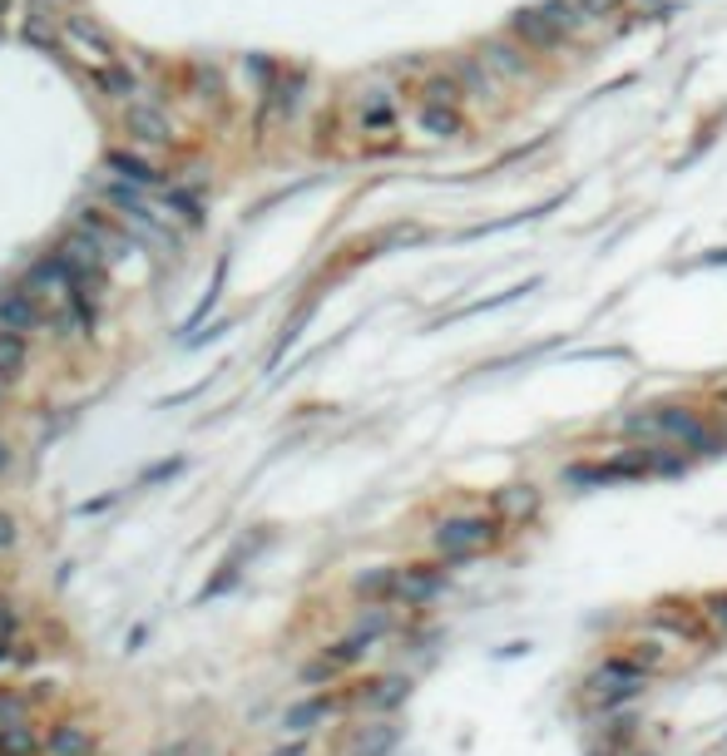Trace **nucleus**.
Instances as JSON below:
<instances>
[{
	"mask_svg": "<svg viewBox=\"0 0 727 756\" xmlns=\"http://www.w3.org/2000/svg\"><path fill=\"white\" fill-rule=\"evenodd\" d=\"M500 524H505L500 515H456V519H440L436 534H430V544H436L446 558H470V554H480V549L495 544Z\"/></svg>",
	"mask_w": 727,
	"mask_h": 756,
	"instance_id": "1",
	"label": "nucleus"
},
{
	"mask_svg": "<svg viewBox=\"0 0 727 756\" xmlns=\"http://www.w3.org/2000/svg\"><path fill=\"white\" fill-rule=\"evenodd\" d=\"M628 436H663V440H683L693 450H713V436L707 426L683 406H663V410H644V416H628L624 420Z\"/></svg>",
	"mask_w": 727,
	"mask_h": 756,
	"instance_id": "2",
	"label": "nucleus"
},
{
	"mask_svg": "<svg viewBox=\"0 0 727 756\" xmlns=\"http://www.w3.org/2000/svg\"><path fill=\"white\" fill-rule=\"evenodd\" d=\"M60 41L85 70H104V65H120L114 60V41L90 21V15H65L60 21Z\"/></svg>",
	"mask_w": 727,
	"mask_h": 756,
	"instance_id": "3",
	"label": "nucleus"
},
{
	"mask_svg": "<svg viewBox=\"0 0 727 756\" xmlns=\"http://www.w3.org/2000/svg\"><path fill=\"white\" fill-rule=\"evenodd\" d=\"M644 682H648V673H644L638 657H608L604 667H594L589 692H594L604 707H614V702H628V697L644 692Z\"/></svg>",
	"mask_w": 727,
	"mask_h": 756,
	"instance_id": "4",
	"label": "nucleus"
},
{
	"mask_svg": "<svg viewBox=\"0 0 727 756\" xmlns=\"http://www.w3.org/2000/svg\"><path fill=\"white\" fill-rule=\"evenodd\" d=\"M480 60L490 65V75H495L500 84H525V80H535V55H529L510 31H505V35H490V41H480Z\"/></svg>",
	"mask_w": 727,
	"mask_h": 756,
	"instance_id": "5",
	"label": "nucleus"
},
{
	"mask_svg": "<svg viewBox=\"0 0 727 756\" xmlns=\"http://www.w3.org/2000/svg\"><path fill=\"white\" fill-rule=\"evenodd\" d=\"M505 31L515 35V41L525 45L529 55H555V50H564V45H569V35H559L555 25H549V15L539 11V5H519V11L510 15Z\"/></svg>",
	"mask_w": 727,
	"mask_h": 756,
	"instance_id": "6",
	"label": "nucleus"
},
{
	"mask_svg": "<svg viewBox=\"0 0 727 756\" xmlns=\"http://www.w3.org/2000/svg\"><path fill=\"white\" fill-rule=\"evenodd\" d=\"M31 292L35 297H51V302H75L80 297V282L65 268V258H45L31 268Z\"/></svg>",
	"mask_w": 727,
	"mask_h": 756,
	"instance_id": "7",
	"label": "nucleus"
},
{
	"mask_svg": "<svg viewBox=\"0 0 727 756\" xmlns=\"http://www.w3.org/2000/svg\"><path fill=\"white\" fill-rule=\"evenodd\" d=\"M450 70H456L466 100H476V104H495L500 100V80L490 75V65L480 60V55H456V60H450Z\"/></svg>",
	"mask_w": 727,
	"mask_h": 756,
	"instance_id": "8",
	"label": "nucleus"
},
{
	"mask_svg": "<svg viewBox=\"0 0 727 756\" xmlns=\"http://www.w3.org/2000/svg\"><path fill=\"white\" fill-rule=\"evenodd\" d=\"M60 258H65V268H70V272H75V282H80V287H85V282H90V278H94V272H100V262H104V258H110V252H104V248H100V242H94V238H90V233H80V228H75V233H70V238H65Z\"/></svg>",
	"mask_w": 727,
	"mask_h": 756,
	"instance_id": "9",
	"label": "nucleus"
},
{
	"mask_svg": "<svg viewBox=\"0 0 727 756\" xmlns=\"http://www.w3.org/2000/svg\"><path fill=\"white\" fill-rule=\"evenodd\" d=\"M416 129L426 134V139H460V134H466V110H460V104H421Z\"/></svg>",
	"mask_w": 727,
	"mask_h": 756,
	"instance_id": "10",
	"label": "nucleus"
},
{
	"mask_svg": "<svg viewBox=\"0 0 727 756\" xmlns=\"http://www.w3.org/2000/svg\"><path fill=\"white\" fill-rule=\"evenodd\" d=\"M41 321H45V312H41V297H35L31 287H25V292H5V297H0V327L35 331Z\"/></svg>",
	"mask_w": 727,
	"mask_h": 756,
	"instance_id": "11",
	"label": "nucleus"
},
{
	"mask_svg": "<svg viewBox=\"0 0 727 756\" xmlns=\"http://www.w3.org/2000/svg\"><path fill=\"white\" fill-rule=\"evenodd\" d=\"M124 124H130V139L139 144V149H169L174 144V129H169V120H164L159 110H144L139 104V110H130V120Z\"/></svg>",
	"mask_w": 727,
	"mask_h": 756,
	"instance_id": "12",
	"label": "nucleus"
},
{
	"mask_svg": "<svg viewBox=\"0 0 727 756\" xmlns=\"http://www.w3.org/2000/svg\"><path fill=\"white\" fill-rule=\"evenodd\" d=\"M357 124H361V134H391L396 129V100H391V90H367L361 94Z\"/></svg>",
	"mask_w": 727,
	"mask_h": 756,
	"instance_id": "13",
	"label": "nucleus"
},
{
	"mask_svg": "<svg viewBox=\"0 0 727 756\" xmlns=\"http://www.w3.org/2000/svg\"><path fill=\"white\" fill-rule=\"evenodd\" d=\"M495 515L505 524H525V519L539 515V489L535 485H505L495 489Z\"/></svg>",
	"mask_w": 727,
	"mask_h": 756,
	"instance_id": "14",
	"label": "nucleus"
},
{
	"mask_svg": "<svg viewBox=\"0 0 727 756\" xmlns=\"http://www.w3.org/2000/svg\"><path fill=\"white\" fill-rule=\"evenodd\" d=\"M104 169L120 173V179H124V183H134V189H164V173L154 169L149 159H139V154L114 149V154H104Z\"/></svg>",
	"mask_w": 727,
	"mask_h": 756,
	"instance_id": "15",
	"label": "nucleus"
},
{
	"mask_svg": "<svg viewBox=\"0 0 727 756\" xmlns=\"http://www.w3.org/2000/svg\"><path fill=\"white\" fill-rule=\"evenodd\" d=\"M396 742H401L396 722H371V726H357V736L347 742V756H391Z\"/></svg>",
	"mask_w": 727,
	"mask_h": 756,
	"instance_id": "16",
	"label": "nucleus"
},
{
	"mask_svg": "<svg viewBox=\"0 0 727 756\" xmlns=\"http://www.w3.org/2000/svg\"><path fill=\"white\" fill-rule=\"evenodd\" d=\"M45 756H94V732L80 722H60L45 736Z\"/></svg>",
	"mask_w": 727,
	"mask_h": 756,
	"instance_id": "17",
	"label": "nucleus"
},
{
	"mask_svg": "<svg viewBox=\"0 0 727 756\" xmlns=\"http://www.w3.org/2000/svg\"><path fill=\"white\" fill-rule=\"evenodd\" d=\"M440 584H446V574L440 568H401L396 574V598H406V603H426V598L440 594Z\"/></svg>",
	"mask_w": 727,
	"mask_h": 756,
	"instance_id": "18",
	"label": "nucleus"
},
{
	"mask_svg": "<svg viewBox=\"0 0 727 756\" xmlns=\"http://www.w3.org/2000/svg\"><path fill=\"white\" fill-rule=\"evenodd\" d=\"M25 361H31V347H25V331L0 327V381L11 386V381L25 371Z\"/></svg>",
	"mask_w": 727,
	"mask_h": 756,
	"instance_id": "19",
	"label": "nucleus"
},
{
	"mask_svg": "<svg viewBox=\"0 0 727 756\" xmlns=\"http://www.w3.org/2000/svg\"><path fill=\"white\" fill-rule=\"evenodd\" d=\"M94 90H100L104 100L124 104V100H134V94H139V80H134L124 65H104V70H94Z\"/></svg>",
	"mask_w": 727,
	"mask_h": 756,
	"instance_id": "20",
	"label": "nucleus"
},
{
	"mask_svg": "<svg viewBox=\"0 0 727 756\" xmlns=\"http://www.w3.org/2000/svg\"><path fill=\"white\" fill-rule=\"evenodd\" d=\"M45 742L35 736L31 722H5L0 726V756H41Z\"/></svg>",
	"mask_w": 727,
	"mask_h": 756,
	"instance_id": "21",
	"label": "nucleus"
},
{
	"mask_svg": "<svg viewBox=\"0 0 727 756\" xmlns=\"http://www.w3.org/2000/svg\"><path fill=\"white\" fill-rule=\"evenodd\" d=\"M416 94H421V104H466V90H460L456 70H436V75H426Z\"/></svg>",
	"mask_w": 727,
	"mask_h": 756,
	"instance_id": "22",
	"label": "nucleus"
},
{
	"mask_svg": "<svg viewBox=\"0 0 727 756\" xmlns=\"http://www.w3.org/2000/svg\"><path fill=\"white\" fill-rule=\"evenodd\" d=\"M539 11H545L549 25H555L559 35H569V41H574V35L589 25V15L579 11V0H539Z\"/></svg>",
	"mask_w": 727,
	"mask_h": 756,
	"instance_id": "23",
	"label": "nucleus"
},
{
	"mask_svg": "<svg viewBox=\"0 0 727 756\" xmlns=\"http://www.w3.org/2000/svg\"><path fill=\"white\" fill-rule=\"evenodd\" d=\"M411 692L406 677H377V682H367V692H361V702L377 707V712H391V707H401Z\"/></svg>",
	"mask_w": 727,
	"mask_h": 756,
	"instance_id": "24",
	"label": "nucleus"
},
{
	"mask_svg": "<svg viewBox=\"0 0 727 756\" xmlns=\"http://www.w3.org/2000/svg\"><path fill=\"white\" fill-rule=\"evenodd\" d=\"M332 707H337L332 697H312V702H298L288 716H282V726H288V732H307V726H317L322 716L332 712Z\"/></svg>",
	"mask_w": 727,
	"mask_h": 756,
	"instance_id": "25",
	"label": "nucleus"
},
{
	"mask_svg": "<svg viewBox=\"0 0 727 756\" xmlns=\"http://www.w3.org/2000/svg\"><path fill=\"white\" fill-rule=\"evenodd\" d=\"M396 574H401V568H371V574L357 578V594H371V598H377V594H396Z\"/></svg>",
	"mask_w": 727,
	"mask_h": 756,
	"instance_id": "26",
	"label": "nucleus"
},
{
	"mask_svg": "<svg viewBox=\"0 0 727 756\" xmlns=\"http://www.w3.org/2000/svg\"><path fill=\"white\" fill-rule=\"evenodd\" d=\"M367 643H371V637L351 633V637H342V643H332V647H327V657H332L337 667H347V663H357V657L367 653Z\"/></svg>",
	"mask_w": 727,
	"mask_h": 756,
	"instance_id": "27",
	"label": "nucleus"
},
{
	"mask_svg": "<svg viewBox=\"0 0 727 756\" xmlns=\"http://www.w3.org/2000/svg\"><path fill=\"white\" fill-rule=\"evenodd\" d=\"M618 5H624V0H579V11L589 15V25H594V21H604V15H614Z\"/></svg>",
	"mask_w": 727,
	"mask_h": 756,
	"instance_id": "28",
	"label": "nucleus"
},
{
	"mask_svg": "<svg viewBox=\"0 0 727 756\" xmlns=\"http://www.w3.org/2000/svg\"><path fill=\"white\" fill-rule=\"evenodd\" d=\"M703 618H707L713 628H727V594H713V598H707V603H703Z\"/></svg>",
	"mask_w": 727,
	"mask_h": 756,
	"instance_id": "29",
	"label": "nucleus"
},
{
	"mask_svg": "<svg viewBox=\"0 0 727 756\" xmlns=\"http://www.w3.org/2000/svg\"><path fill=\"white\" fill-rule=\"evenodd\" d=\"M169 203H174V208H179V218H189V223H199V218H203V213H199L203 203H199V199H189V193H174Z\"/></svg>",
	"mask_w": 727,
	"mask_h": 756,
	"instance_id": "30",
	"label": "nucleus"
},
{
	"mask_svg": "<svg viewBox=\"0 0 727 756\" xmlns=\"http://www.w3.org/2000/svg\"><path fill=\"white\" fill-rule=\"evenodd\" d=\"M11 544H15V519L0 515V549H11Z\"/></svg>",
	"mask_w": 727,
	"mask_h": 756,
	"instance_id": "31",
	"label": "nucleus"
},
{
	"mask_svg": "<svg viewBox=\"0 0 727 756\" xmlns=\"http://www.w3.org/2000/svg\"><path fill=\"white\" fill-rule=\"evenodd\" d=\"M11 628H15V613H11V603L0 598V637H11Z\"/></svg>",
	"mask_w": 727,
	"mask_h": 756,
	"instance_id": "32",
	"label": "nucleus"
},
{
	"mask_svg": "<svg viewBox=\"0 0 727 756\" xmlns=\"http://www.w3.org/2000/svg\"><path fill=\"white\" fill-rule=\"evenodd\" d=\"M159 756H203L199 746H169V752H159Z\"/></svg>",
	"mask_w": 727,
	"mask_h": 756,
	"instance_id": "33",
	"label": "nucleus"
},
{
	"mask_svg": "<svg viewBox=\"0 0 727 756\" xmlns=\"http://www.w3.org/2000/svg\"><path fill=\"white\" fill-rule=\"evenodd\" d=\"M272 756H307V746L298 742V746H282V752H272Z\"/></svg>",
	"mask_w": 727,
	"mask_h": 756,
	"instance_id": "34",
	"label": "nucleus"
},
{
	"mask_svg": "<svg viewBox=\"0 0 727 756\" xmlns=\"http://www.w3.org/2000/svg\"><path fill=\"white\" fill-rule=\"evenodd\" d=\"M11 465V445H5V440H0V470Z\"/></svg>",
	"mask_w": 727,
	"mask_h": 756,
	"instance_id": "35",
	"label": "nucleus"
},
{
	"mask_svg": "<svg viewBox=\"0 0 727 756\" xmlns=\"http://www.w3.org/2000/svg\"><path fill=\"white\" fill-rule=\"evenodd\" d=\"M0 657H5V637H0Z\"/></svg>",
	"mask_w": 727,
	"mask_h": 756,
	"instance_id": "36",
	"label": "nucleus"
},
{
	"mask_svg": "<svg viewBox=\"0 0 727 756\" xmlns=\"http://www.w3.org/2000/svg\"><path fill=\"white\" fill-rule=\"evenodd\" d=\"M648 5H653V11H658V5H663V0H648Z\"/></svg>",
	"mask_w": 727,
	"mask_h": 756,
	"instance_id": "37",
	"label": "nucleus"
},
{
	"mask_svg": "<svg viewBox=\"0 0 727 756\" xmlns=\"http://www.w3.org/2000/svg\"><path fill=\"white\" fill-rule=\"evenodd\" d=\"M0 391H5V381H0Z\"/></svg>",
	"mask_w": 727,
	"mask_h": 756,
	"instance_id": "38",
	"label": "nucleus"
}]
</instances>
